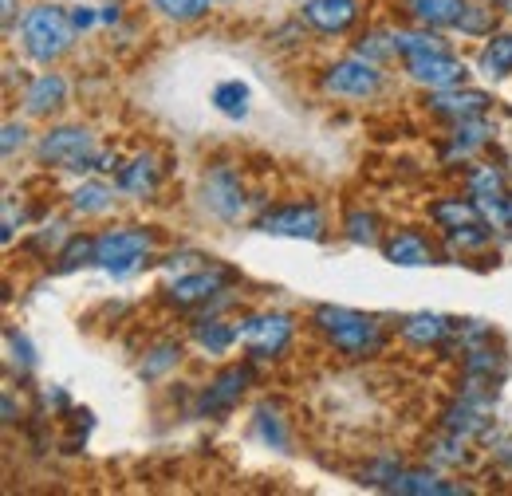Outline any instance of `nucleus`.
Segmentation results:
<instances>
[{
  "instance_id": "f257e3e1",
  "label": "nucleus",
  "mask_w": 512,
  "mask_h": 496,
  "mask_svg": "<svg viewBox=\"0 0 512 496\" xmlns=\"http://www.w3.org/2000/svg\"><path fill=\"white\" fill-rule=\"evenodd\" d=\"M312 323L320 327V335L347 359H367V355H379L386 343L383 323L375 315H363L355 308H335V304H323L316 308Z\"/></svg>"
},
{
  "instance_id": "f03ea898",
  "label": "nucleus",
  "mask_w": 512,
  "mask_h": 496,
  "mask_svg": "<svg viewBox=\"0 0 512 496\" xmlns=\"http://www.w3.org/2000/svg\"><path fill=\"white\" fill-rule=\"evenodd\" d=\"M20 44L36 63L60 60L75 44V20L64 12V4H36L20 24Z\"/></svg>"
},
{
  "instance_id": "7ed1b4c3",
  "label": "nucleus",
  "mask_w": 512,
  "mask_h": 496,
  "mask_svg": "<svg viewBox=\"0 0 512 496\" xmlns=\"http://www.w3.org/2000/svg\"><path fill=\"white\" fill-rule=\"evenodd\" d=\"M44 166H60V170H75V174H91V170H115L111 154L95 150V138L87 126H56L40 138L36 146Z\"/></svg>"
},
{
  "instance_id": "20e7f679",
  "label": "nucleus",
  "mask_w": 512,
  "mask_h": 496,
  "mask_svg": "<svg viewBox=\"0 0 512 496\" xmlns=\"http://www.w3.org/2000/svg\"><path fill=\"white\" fill-rule=\"evenodd\" d=\"M154 248V233L138 229V225H123V229H107L103 237H95V264L115 276V280H127L130 272L142 268V260L150 256Z\"/></svg>"
},
{
  "instance_id": "39448f33",
  "label": "nucleus",
  "mask_w": 512,
  "mask_h": 496,
  "mask_svg": "<svg viewBox=\"0 0 512 496\" xmlns=\"http://www.w3.org/2000/svg\"><path fill=\"white\" fill-rule=\"evenodd\" d=\"M241 347L253 355V359H280L288 347H292V335H296V323L292 315L284 311H260V315H249L241 327Z\"/></svg>"
},
{
  "instance_id": "423d86ee",
  "label": "nucleus",
  "mask_w": 512,
  "mask_h": 496,
  "mask_svg": "<svg viewBox=\"0 0 512 496\" xmlns=\"http://www.w3.org/2000/svg\"><path fill=\"white\" fill-rule=\"evenodd\" d=\"M320 87L335 99H371L383 87V71L367 56H351V60L331 63L320 75Z\"/></svg>"
},
{
  "instance_id": "0eeeda50",
  "label": "nucleus",
  "mask_w": 512,
  "mask_h": 496,
  "mask_svg": "<svg viewBox=\"0 0 512 496\" xmlns=\"http://www.w3.org/2000/svg\"><path fill=\"white\" fill-rule=\"evenodd\" d=\"M260 233L268 237H292V241H320L327 221H323L316 201H296V205H276L268 213H260L256 221Z\"/></svg>"
},
{
  "instance_id": "6e6552de",
  "label": "nucleus",
  "mask_w": 512,
  "mask_h": 496,
  "mask_svg": "<svg viewBox=\"0 0 512 496\" xmlns=\"http://www.w3.org/2000/svg\"><path fill=\"white\" fill-rule=\"evenodd\" d=\"M249 386H253V367H249V363L225 367L221 374H213V378H209V386L197 394L193 414H197V418H221V414H229V410L245 398V390H249Z\"/></svg>"
},
{
  "instance_id": "1a4fd4ad",
  "label": "nucleus",
  "mask_w": 512,
  "mask_h": 496,
  "mask_svg": "<svg viewBox=\"0 0 512 496\" xmlns=\"http://www.w3.org/2000/svg\"><path fill=\"white\" fill-rule=\"evenodd\" d=\"M233 280H237V276H233L229 268H197V272L178 276V280L166 288V304H174V308H182V311L201 308V304L217 300L221 292H229Z\"/></svg>"
},
{
  "instance_id": "9d476101",
  "label": "nucleus",
  "mask_w": 512,
  "mask_h": 496,
  "mask_svg": "<svg viewBox=\"0 0 512 496\" xmlns=\"http://www.w3.org/2000/svg\"><path fill=\"white\" fill-rule=\"evenodd\" d=\"M245 186H241V178H237V170H229V166H217V170H209L205 178H201V205L213 213V217H221V221H237L241 213H245Z\"/></svg>"
},
{
  "instance_id": "9b49d317",
  "label": "nucleus",
  "mask_w": 512,
  "mask_h": 496,
  "mask_svg": "<svg viewBox=\"0 0 512 496\" xmlns=\"http://www.w3.org/2000/svg\"><path fill=\"white\" fill-rule=\"evenodd\" d=\"M363 0H300V20H308L323 36H343L359 24Z\"/></svg>"
},
{
  "instance_id": "f8f14e48",
  "label": "nucleus",
  "mask_w": 512,
  "mask_h": 496,
  "mask_svg": "<svg viewBox=\"0 0 512 496\" xmlns=\"http://www.w3.org/2000/svg\"><path fill=\"white\" fill-rule=\"evenodd\" d=\"M406 71L414 83L430 87V91H449V87H461L465 83V63L449 52H430V56H418V60H406Z\"/></svg>"
},
{
  "instance_id": "ddd939ff",
  "label": "nucleus",
  "mask_w": 512,
  "mask_h": 496,
  "mask_svg": "<svg viewBox=\"0 0 512 496\" xmlns=\"http://www.w3.org/2000/svg\"><path fill=\"white\" fill-rule=\"evenodd\" d=\"M489 107H493V99H489L485 91H469L465 83L430 95V111L442 115V119H453V123H461V119H481Z\"/></svg>"
},
{
  "instance_id": "4468645a",
  "label": "nucleus",
  "mask_w": 512,
  "mask_h": 496,
  "mask_svg": "<svg viewBox=\"0 0 512 496\" xmlns=\"http://www.w3.org/2000/svg\"><path fill=\"white\" fill-rule=\"evenodd\" d=\"M442 426H446V434H457V437H465V441H473V437L493 441L489 406H481L477 398H461V402H453L446 414H442Z\"/></svg>"
},
{
  "instance_id": "2eb2a0df",
  "label": "nucleus",
  "mask_w": 512,
  "mask_h": 496,
  "mask_svg": "<svg viewBox=\"0 0 512 496\" xmlns=\"http://www.w3.org/2000/svg\"><path fill=\"white\" fill-rule=\"evenodd\" d=\"M386 493H402V496H465L469 485L461 481H446L442 473L434 469H398V477L390 481Z\"/></svg>"
},
{
  "instance_id": "dca6fc26",
  "label": "nucleus",
  "mask_w": 512,
  "mask_h": 496,
  "mask_svg": "<svg viewBox=\"0 0 512 496\" xmlns=\"http://www.w3.org/2000/svg\"><path fill=\"white\" fill-rule=\"evenodd\" d=\"M398 331L414 347H442L449 335H457V323L438 315V311H418V315H406Z\"/></svg>"
},
{
  "instance_id": "f3484780",
  "label": "nucleus",
  "mask_w": 512,
  "mask_h": 496,
  "mask_svg": "<svg viewBox=\"0 0 512 496\" xmlns=\"http://www.w3.org/2000/svg\"><path fill=\"white\" fill-rule=\"evenodd\" d=\"M64 103H67V83H64V75H56V71L36 75V79L28 83V91H24V111H28L32 119H44V115L60 111Z\"/></svg>"
},
{
  "instance_id": "a211bd4d",
  "label": "nucleus",
  "mask_w": 512,
  "mask_h": 496,
  "mask_svg": "<svg viewBox=\"0 0 512 496\" xmlns=\"http://www.w3.org/2000/svg\"><path fill=\"white\" fill-rule=\"evenodd\" d=\"M406 8H410V16H414L418 24H426V28H457V32H461V24H465L473 0H406Z\"/></svg>"
},
{
  "instance_id": "6ab92c4d",
  "label": "nucleus",
  "mask_w": 512,
  "mask_h": 496,
  "mask_svg": "<svg viewBox=\"0 0 512 496\" xmlns=\"http://www.w3.org/2000/svg\"><path fill=\"white\" fill-rule=\"evenodd\" d=\"M386 260L390 264H402V268H422V264H434V245L414 233V229H402L386 241Z\"/></svg>"
},
{
  "instance_id": "aec40b11",
  "label": "nucleus",
  "mask_w": 512,
  "mask_h": 496,
  "mask_svg": "<svg viewBox=\"0 0 512 496\" xmlns=\"http://www.w3.org/2000/svg\"><path fill=\"white\" fill-rule=\"evenodd\" d=\"M430 217H434V225L449 233V229H465V225H473V221H485V213H481V205L473 201V197H442L438 205H430Z\"/></svg>"
},
{
  "instance_id": "412c9836",
  "label": "nucleus",
  "mask_w": 512,
  "mask_h": 496,
  "mask_svg": "<svg viewBox=\"0 0 512 496\" xmlns=\"http://www.w3.org/2000/svg\"><path fill=\"white\" fill-rule=\"evenodd\" d=\"M193 343L205 351V355H225L233 343H241L237 327L225 323V319H197L193 323Z\"/></svg>"
},
{
  "instance_id": "4be33fe9",
  "label": "nucleus",
  "mask_w": 512,
  "mask_h": 496,
  "mask_svg": "<svg viewBox=\"0 0 512 496\" xmlns=\"http://www.w3.org/2000/svg\"><path fill=\"white\" fill-rule=\"evenodd\" d=\"M477 67H481V75H489V79H509L512 75V32L489 36L485 48H481V56H477Z\"/></svg>"
},
{
  "instance_id": "5701e85b",
  "label": "nucleus",
  "mask_w": 512,
  "mask_h": 496,
  "mask_svg": "<svg viewBox=\"0 0 512 496\" xmlns=\"http://www.w3.org/2000/svg\"><path fill=\"white\" fill-rule=\"evenodd\" d=\"M162 182V170H158V162L150 158V154H142V158H134L130 166L119 170V186L134 193V197H146V193H154Z\"/></svg>"
},
{
  "instance_id": "b1692460",
  "label": "nucleus",
  "mask_w": 512,
  "mask_h": 496,
  "mask_svg": "<svg viewBox=\"0 0 512 496\" xmlns=\"http://www.w3.org/2000/svg\"><path fill=\"white\" fill-rule=\"evenodd\" d=\"M249 99H253V91H249V83H241V79H225V83H217L213 95H209V103H213L225 119H245V115H249Z\"/></svg>"
},
{
  "instance_id": "393cba45",
  "label": "nucleus",
  "mask_w": 512,
  "mask_h": 496,
  "mask_svg": "<svg viewBox=\"0 0 512 496\" xmlns=\"http://www.w3.org/2000/svg\"><path fill=\"white\" fill-rule=\"evenodd\" d=\"M430 52H449V44L438 32H430V28H422V32H394V56L418 60V56H430Z\"/></svg>"
},
{
  "instance_id": "a878e982",
  "label": "nucleus",
  "mask_w": 512,
  "mask_h": 496,
  "mask_svg": "<svg viewBox=\"0 0 512 496\" xmlns=\"http://www.w3.org/2000/svg\"><path fill=\"white\" fill-rule=\"evenodd\" d=\"M111 205H115V189L107 186V182H83V186L71 193V209L79 217H99Z\"/></svg>"
},
{
  "instance_id": "bb28decb",
  "label": "nucleus",
  "mask_w": 512,
  "mask_h": 496,
  "mask_svg": "<svg viewBox=\"0 0 512 496\" xmlns=\"http://www.w3.org/2000/svg\"><path fill=\"white\" fill-rule=\"evenodd\" d=\"M253 437L260 441V445H268V449H288V422L280 418V410H272V406H260L253 418Z\"/></svg>"
},
{
  "instance_id": "cd10ccee",
  "label": "nucleus",
  "mask_w": 512,
  "mask_h": 496,
  "mask_svg": "<svg viewBox=\"0 0 512 496\" xmlns=\"http://www.w3.org/2000/svg\"><path fill=\"white\" fill-rule=\"evenodd\" d=\"M497 130L485 123V119H461V123L453 126V142H449V154H461V158H469L473 150H481L489 138H493Z\"/></svg>"
},
{
  "instance_id": "c85d7f7f",
  "label": "nucleus",
  "mask_w": 512,
  "mask_h": 496,
  "mask_svg": "<svg viewBox=\"0 0 512 496\" xmlns=\"http://www.w3.org/2000/svg\"><path fill=\"white\" fill-rule=\"evenodd\" d=\"M343 233H347V241L351 245H379V213H371V209H355V213H347V221H343Z\"/></svg>"
},
{
  "instance_id": "c756f323",
  "label": "nucleus",
  "mask_w": 512,
  "mask_h": 496,
  "mask_svg": "<svg viewBox=\"0 0 512 496\" xmlns=\"http://www.w3.org/2000/svg\"><path fill=\"white\" fill-rule=\"evenodd\" d=\"M83 264H95V237H71L56 252V272H75Z\"/></svg>"
},
{
  "instance_id": "7c9ffc66",
  "label": "nucleus",
  "mask_w": 512,
  "mask_h": 496,
  "mask_svg": "<svg viewBox=\"0 0 512 496\" xmlns=\"http://www.w3.org/2000/svg\"><path fill=\"white\" fill-rule=\"evenodd\" d=\"M178 359H182V347H178V343H162V347H154V351L146 355V363L138 367V374H142L146 382H154V378H162L170 367H178Z\"/></svg>"
},
{
  "instance_id": "2f4dec72",
  "label": "nucleus",
  "mask_w": 512,
  "mask_h": 496,
  "mask_svg": "<svg viewBox=\"0 0 512 496\" xmlns=\"http://www.w3.org/2000/svg\"><path fill=\"white\" fill-rule=\"evenodd\" d=\"M446 241H449V248H461V252L485 248L493 241V225H489V221H473V225H465V229H449Z\"/></svg>"
},
{
  "instance_id": "473e14b6",
  "label": "nucleus",
  "mask_w": 512,
  "mask_h": 496,
  "mask_svg": "<svg viewBox=\"0 0 512 496\" xmlns=\"http://www.w3.org/2000/svg\"><path fill=\"white\" fill-rule=\"evenodd\" d=\"M162 16H170V20H178V24H190V20H201L205 12H209V4L213 0H150Z\"/></svg>"
},
{
  "instance_id": "72a5a7b5",
  "label": "nucleus",
  "mask_w": 512,
  "mask_h": 496,
  "mask_svg": "<svg viewBox=\"0 0 512 496\" xmlns=\"http://www.w3.org/2000/svg\"><path fill=\"white\" fill-rule=\"evenodd\" d=\"M4 343H8V363H12L16 371H32V367H36V347H32V339H28L24 331L8 327Z\"/></svg>"
},
{
  "instance_id": "f704fd0d",
  "label": "nucleus",
  "mask_w": 512,
  "mask_h": 496,
  "mask_svg": "<svg viewBox=\"0 0 512 496\" xmlns=\"http://www.w3.org/2000/svg\"><path fill=\"white\" fill-rule=\"evenodd\" d=\"M24 142H28V126L4 123V158H12L16 150H24Z\"/></svg>"
},
{
  "instance_id": "c9c22d12",
  "label": "nucleus",
  "mask_w": 512,
  "mask_h": 496,
  "mask_svg": "<svg viewBox=\"0 0 512 496\" xmlns=\"http://www.w3.org/2000/svg\"><path fill=\"white\" fill-rule=\"evenodd\" d=\"M12 237H16V205L4 201V245H12Z\"/></svg>"
},
{
  "instance_id": "e433bc0d",
  "label": "nucleus",
  "mask_w": 512,
  "mask_h": 496,
  "mask_svg": "<svg viewBox=\"0 0 512 496\" xmlns=\"http://www.w3.org/2000/svg\"><path fill=\"white\" fill-rule=\"evenodd\" d=\"M493 457H497L505 469H512V437H497V445H493Z\"/></svg>"
},
{
  "instance_id": "4c0bfd02",
  "label": "nucleus",
  "mask_w": 512,
  "mask_h": 496,
  "mask_svg": "<svg viewBox=\"0 0 512 496\" xmlns=\"http://www.w3.org/2000/svg\"><path fill=\"white\" fill-rule=\"evenodd\" d=\"M71 20H75V28H91L99 16H95L91 8H75V12H71Z\"/></svg>"
},
{
  "instance_id": "58836bf2",
  "label": "nucleus",
  "mask_w": 512,
  "mask_h": 496,
  "mask_svg": "<svg viewBox=\"0 0 512 496\" xmlns=\"http://www.w3.org/2000/svg\"><path fill=\"white\" fill-rule=\"evenodd\" d=\"M4 422H8V426L16 422V402H12V394H4Z\"/></svg>"
},
{
  "instance_id": "ea45409f",
  "label": "nucleus",
  "mask_w": 512,
  "mask_h": 496,
  "mask_svg": "<svg viewBox=\"0 0 512 496\" xmlns=\"http://www.w3.org/2000/svg\"><path fill=\"white\" fill-rule=\"evenodd\" d=\"M12 16H16V0H4V28L12 24Z\"/></svg>"
},
{
  "instance_id": "a19ab883",
  "label": "nucleus",
  "mask_w": 512,
  "mask_h": 496,
  "mask_svg": "<svg viewBox=\"0 0 512 496\" xmlns=\"http://www.w3.org/2000/svg\"><path fill=\"white\" fill-rule=\"evenodd\" d=\"M505 225H512V197H509V205H505Z\"/></svg>"
}]
</instances>
